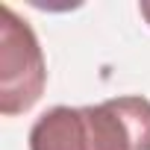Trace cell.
Listing matches in <instances>:
<instances>
[{"label": "cell", "instance_id": "cell-1", "mask_svg": "<svg viewBox=\"0 0 150 150\" xmlns=\"http://www.w3.org/2000/svg\"><path fill=\"white\" fill-rule=\"evenodd\" d=\"M30 150H150V100L138 94L94 106H53L30 127Z\"/></svg>", "mask_w": 150, "mask_h": 150}, {"label": "cell", "instance_id": "cell-2", "mask_svg": "<svg viewBox=\"0 0 150 150\" xmlns=\"http://www.w3.org/2000/svg\"><path fill=\"white\" fill-rule=\"evenodd\" d=\"M0 15V112L21 115L38 103L47 65L33 27L12 6H3Z\"/></svg>", "mask_w": 150, "mask_h": 150}, {"label": "cell", "instance_id": "cell-3", "mask_svg": "<svg viewBox=\"0 0 150 150\" xmlns=\"http://www.w3.org/2000/svg\"><path fill=\"white\" fill-rule=\"evenodd\" d=\"M138 12L144 15V21L150 24V0H144V3H138Z\"/></svg>", "mask_w": 150, "mask_h": 150}]
</instances>
